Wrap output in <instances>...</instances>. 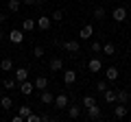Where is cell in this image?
I'll return each instance as SVG.
<instances>
[{"label":"cell","mask_w":131,"mask_h":122,"mask_svg":"<svg viewBox=\"0 0 131 122\" xmlns=\"http://www.w3.org/2000/svg\"><path fill=\"white\" fill-rule=\"evenodd\" d=\"M90 50H92V52H101V50H103V46H101V42H92V46H90Z\"/></svg>","instance_id":"32"},{"label":"cell","mask_w":131,"mask_h":122,"mask_svg":"<svg viewBox=\"0 0 131 122\" xmlns=\"http://www.w3.org/2000/svg\"><path fill=\"white\" fill-rule=\"evenodd\" d=\"M127 11H131V5H129V9H127Z\"/></svg>","instance_id":"37"},{"label":"cell","mask_w":131,"mask_h":122,"mask_svg":"<svg viewBox=\"0 0 131 122\" xmlns=\"http://www.w3.org/2000/svg\"><path fill=\"white\" fill-rule=\"evenodd\" d=\"M63 50L66 52H79L81 50V44L77 42V39H66V42H63Z\"/></svg>","instance_id":"4"},{"label":"cell","mask_w":131,"mask_h":122,"mask_svg":"<svg viewBox=\"0 0 131 122\" xmlns=\"http://www.w3.org/2000/svg\"><path fill=\"white\" fill-rule=\"evenodd\" d=\"M50 18H52V22H61V20H63V11H61V9H57L55 13L50 15Z\"/></svg>","instance_id":"30"},{"label":"cell","mask_w":131,"mask_h":122,"mask_svg":"<svg viewBox=\"0 0 131 122\" xmlns=\"http://www.w3.org/2000/svg\"><path fill=\"white\" fill-rule=\"evenodd\" d=\"M9 42L15 44V46L22 44L24 42V31H20V28H11V31H9Z\"/></svg>","instance_id":"1"},{"label":"cell","mask_w":131,"mask_h":122,"mask_svg":"<svg viewBox=\"0 0 131 122\" xmlns=\"http://www.w3.org/2000/svg\"><path fill=\"white\" fill-rule=\"evenodd\" d=\"M105 79H107V81H118V68L109 66L107 70H105Z\"/></svg>","instance_id":"19"},{"label":"cell","mask_w":131,"mask_h":122,"mask_svg":"<svg viewBox=\"0 0 131 122\" xmlns=\"http://www.w3.org/2000/svg\"><path fill=\"white\" fill-rule=\"evenodd\" d=\"M105 18V9L103 7H96V9H94V20H103Z\"/></svg>","instance_id":"27"},{"label":"cell","mask_w":131,"mask_h":122,"mask_svg":"<svg viewBox=\"0 0 131 122\" xmlns=\"http://www.w3.org/2000/svg\"><path fill=\"white\" fill-rule=\"evenodd\" d=\"M0 70H2V72H11V70H13V59L5 57V59L0 61Z\"/></svg>","instance_id":"18"},{"label":"cell","mask_w":131,"mask_h":122,"mask_svg":"<svg viewBox=\"0 0 131 122\" xmlns=\"http://www.w3.org/2000/svg\"><path fill=\"white\" fill-rule=\"evenodd\" d=\"M127 113H129V107H127V105H122V103H118L116 107H114V116H116L118 120H122V118H125Z\"/></svg>","instance_id":"8"},{"label":"cell","mask_w":131,"mask_h":122,"mask_svg":"<svg viewBox=\"0 0 131 122\" xmlns=\"http://www.w3.org/2000/svg\"><path fill=\"white\" fill-rule=\"evenodd\" d=\"M20 5H22V0H9V2H7V9H9L11 13H18Z\"/></svg>","instance_id":"21"},{"label":"cell","mask_w":131,"mask_h":122,"mask_svg":"<svg viewBox=\"0 0 131 122\" xmlns=\"http://www.w3.org/2000/svg\"><path fill=\"white\" fill-rule=\"evenodd\" d=\"M52 24V18H48V15H42V18H37V28L39 31H48Z\"/></svg>","instance_id":"9"},{"label":"cell","mask_w":131,"mask_h":122,"mask_svg":"<svg viewBox=\"0 0 131 122\" xmlns=\"http://www.w3.org/2000/svg\"><path fill=\"white\" fill-rule=\"evenodd\" d=\"M52 105H55L57 109H66L68 105H70V98L66 96V92H61V94H57V96H55V103H52Z\"/></svg>","instance_id":"2"},{"label":"cell","mask_w":131,"mask_h":122,"mask_svg":"<svg viewBox=\"0 0 131 122\" xmlns=\"http://www.w3.org/2000/svg\"><path fill=\"white\" fill-rule=\"evenodd\" d=\"M33 57H35V59H42L44 57V46H35L33 48Z\"/></svg>","instance_id":"28"},{"label":"cell","mask_w":131,"mask_h":122,"mask_svg":"<svg viewBox=\"0 0 131 122\" xmlns=\"http://www.w3.org/2000/svg\"><path fill=\"white\" fill-rule=\"evenodd\" d=\"M101 116H103V111H101V107H98V105L88 107V118H90V120H101Z\"/></svg>","instance_id":"7"},{"label":"cell","mask_w":131,"mask_h":122,"mask_svg":"<svg viewBox=\"0 0 131 122\" xmlns=\"http://www.w3.org/2000/svg\"><path fill=\"white\" fill-rule=\"evenodd\" d=\"M0 74H2V70H0Z\"/></svg>","instance_id":"39"},{"label":"cell","mask_w":131,"mask_h":122,"mask_svg":"<svg viewBox=\"0 0 131 122\" xmlns=\"http://www.w3.org/2000/svg\"><path fill=\"white\" fill-rule=\"evenodd\" d=\"M103 55H109V57H114V55H116V46H114L112 42H109V44H103Z\"/></svg>","instance_id":"24"},{"label":"cell","mask_w":131,"mask_h":122,"mask_svg":"<svg viewBox=\"0 0 131 122\" xmlns=\"http://www.w3.org/2000/svg\"><path fill=\"white\" fill-rule=\"evenodd\" d=\"M13 79L18 81V85H20L22 81L28 79V70H26V68H18V70H15V74H13Z\"/></svg>","instance_id":"14"},{"label":"cell","mask_w":131,"mask_h":122,"mask_svg":"<svg viewBox=\"0 0 131 122\" xmlns=\"http://www.w3.org/2000/svg\"><path fill=\"white\" fill-rule=\"evenodd\" d=\"M2 85H5V89H13V87H18V81L11 76V79H5V83H2Z\"/></svg>","instance_id":"26"},{"label":"cell","mask_w":131,"mask_h":122,"mask_svg":"<svg viewBox=\"0 0 131 122\" xmlns=\"http://www.w3.org/2000/svg\"><path fill=\"white\" fill-rule=\"evenodd\" d=\"M88 68H90V72H101L103 70V61L98 59V57H94V59H90Z\"/></svg>","instance_id":"12"},{"label":"cell","mask_w":131,"mask_h":122,"mask_svg":"<svg viewBox=\"0 0 131 122\" xmlns=\"http://www.w3.org/2000/svg\"><path fill=\"white\" fill-rule=\"evenodd\" d=\"M74 81H77V72L74 70H66L63 72V83L66 85H74Z\"/></svg>","instance_id":"17"},{"label":"cell","mask_w":131,"mask_h":122,"mask_svg":"<svg viewBox=\"0 0 131 122\" xmlns=\"http://www.w3.org/2000/svg\"><path fill=\"white\" fill-rule=\"evenodd\" d=\"M103 96H105V103H116V89H105Z\"/></svg>","instance_id":"23"},{"label":"cell","mask_w":131,"mask_h":122,"mask_svg":"<svg viewBox=\"0 0 131 122\" xmlns=\"http://www.w3.org/2000/svg\"><path fill=\"white\" fill-rule=\"evenodd\" d=\"M26 122H42V116H37V113H28V116H26Z\"/></svg>","instance_id":"31"},{"label":"cell","mask_w":131,"mask_h":122,"mask_svg":"<svg viewBox=\"0 0 131 122\" xmlns=\"http://www.w3.org/2000/svg\"><path fill=\"white\" fill-rule=\"evenodd\" d=\"M0 39H5V31H0Z\"/></svg>","instance_id":"36"},{"label":"cell","mask_w":131,"mask_h":122,"mask_svg":"<svg viewBox=\"0 0 131 122\" xmlns=\"http://www.w3.org/2000/svg\"><path fill=\"white\" fill-rule=\"evenodd\" d=\"M5 22H7V15H5V13H0V26H2Z\"/></svg>","instance_id":"35"},{"label":"cell","mask_w":131,"mask_h":122,"mask_svg":"<svg viewBox=\"0 0 131 122\" xmlns=\"http://www.w3.org/2000/svg\"><path fill=\"white\" fill-rule=\"evenodd\" d=\"M112 18L116 20V22H125L127 20V7H116V9L112 11Z\"/></svg>","instance_id":"5"},{"label":"cell","mask_w":131,"mask_h":122,"mask_svg":"<svg viewBox=\"0 0 131 122\" xmlns=\"http://www.w3.org/2000/svg\"><path fill=\"white\" fill-rule=\"evenodd\" d=\"M18 113H20V116H24V120H26V116L31 113V105H20V107H18Z\"/></svg>","instance_id":"25"},{"label":"cell","mask_w":131,"mask_h":122,"mask_svg":"<svg viewBox=\"0 0 131 122\" xmlns=\"http://www.w3.org/2000/svg\"><path fill=\"white\" fill-rule=\"evenodd\" d=\"M92 105H96V100H94V96H83V107H92Z\"/></svg>","instance_id":"29"},{"label":"cell","mask_w":131,"mask_h":122,"mask_svg":"<svg viewBox=\"0 0 131 122\" xmlns=\"http://www.w3.org/2000/svg\"><path fill=\"white\" fill-rule=\"evenodd\" d=\"M0 109H13V98L11 96H2L0 98Z\"/></svg>","instance_id":"20"},{"label":"cell","mask_w":131,"mask_h":122,"mask_svg":"<svg viewBox=\"0 0 131 122\" xmlns=\"http://www.w3.org/2000/svg\"><path fill=\"white\" fill-rule=\"evenodd\" d=\"M39 100H42L44 105H52V103H55V96H52L48 89H42V94H39Z\"/></svg>","instance_id":"16"},{"label":"cell","mask_w":131,"mask_h":122,"mask_svg":"<svg viewBox=\"0 0 131 122\" xmlns=\"http://www.w3.org/2000/svg\"><path fill=\"white\" fill-rule=\"evenodd\" d=\"M92 33H94L92 24H85V26H81V31H79V37H81V39H90V37H92Z\"/></svg>","instance_id":"15"},{"label":"cell","mask_w":131,"mask_h":122,"mask_svg":"<svg viewBox=\"0 0 131 122\" xmlns=\"http://www.w3.org/2000/svg\"><path fill=\"white\" fill-rule=\"evenodd\" d=\"M48 70H50V72H59V70H63V61H61L59 57H52V59L48 61Z\"/></svg>","instance_id":"6"},{"label":"cell","mask_w":131,"mask_h":122,"mask_svg":"<svg viewBox=\"0 0 131 122\" xmlns=\"http://www.w3.org/2000/svg\"><path fill=\"white\" fill-rule=\"evenodd\" d=\"M96 89H98V92H105V89H109V87H107V81H98V83H96Z\"/></svg>","instance_id":"33"},{"label":"cell","mask_w":131,"mask_h":122,"mask_svg":"<svg viewBox=\"0 0 131 122\" xmlns=\"http://www.w3.org/2000/svg\"><path fill=\"white\" fill-rule=\"evenodd\" d=\"M129 98H131V94L127 92V89H116V103L127 105V103H129Z\"/></svg>","instance_id":"11"},{"label":"cell","mask_w":131,"mask_h":122,"mask_svg":"<svg viewBox=\"0 0 131 122\" xmlns=\"http://www.w3.org/2000/svg\"><path fill=\"white\" fill-rule=\"evenodd\" d=\"M79 116H81V105H68V118L77 120Z\"/></svg>","instance_id":"13"},{"label":"cell","mask_w":131,"mask_h":122,"mask_svg":"<svg viewBox=\"0 0 131 122\" xmlns=\"http://www.w3.org/2000/svg\"><path fill=\"white\" fill-rule=\"evenodd\" d=\"M0 61H2V55H0Z\"/></svg>","instance_id":"38"},{"label":"cell","mask_w":131,"mask_h":122,"mask_svg":"<svg viewBox=\"0 0 131 122\" xmlns=\"http://www.w3.org/2000/svg\"><path fill=\"white\" fill-rule=\"evenodd\" d=\"M33 89H35V83H31L28 79L20 83V94H22V96H31V94H33Z\"/></svg>","instance_id":"3"},{"label":"cell","mask_w":131,"mask_h":122,"mask_svg":"<svg viewBox=\"0 0 131 122\" xmlns=\"http://www.w3.org/2000/svg\"><path fill=\"white\" fill-rule=\"evenodd\" d=\"M35 28H37V20H31V18H26V20L22 22V31H24V33H33Z\"/></svg>","instance_id":"10"},{"label":"cell","mask_w":131,"mask_h":122,"mask_svg":"<svg viewBox=\"0 0 131 122\" xmlns=\"http://www.w3.org/2000/svg\"><path fill=\"white\" fill-rule=\"evenodd\" d=\"M35 2H37V0H22V5H28V7H31V5L35 7Z\"/></svg>","instance_id":"34"},{"label":"cell","mask_w":131,"mask_h":122,"mask_svg":"<svg viewBox=\"0 0 131 122\" xmlns=\"http://www.w3.org/2000/svg\"><path fill=\"white\" fill-rule=\"evenodd\" d=\"M48 87V79L46 76H37L35 79V89H46Z\"/></svg>","instance_id":"22"}]
</instances>
